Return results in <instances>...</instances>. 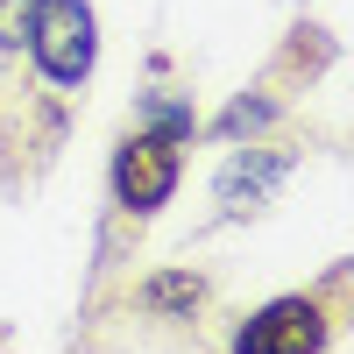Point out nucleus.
Returning <instances> with one entry per match:
<instances>
[{
    "label": "nucleus",
    "mask_w": 354,
    "mask_h": 354,
    "mask_svg": "<svg viewBox=\"0 0 354 354\" xmlns=\"http://www.w3.org/2000/svg\"><path fill=\"white\" fill-rule=\"evenodd\" d=\"M28 50H36L43 78L57 85H78L85 71H93V8L85 0H28Z\"/></svg>",
    "instance_id": "nucleus-1"
},
{
    "label": "nucleus",
    "mask_w": 354,
    "mask_h": 354,
    "mask_svg": "<svg viewBox=\"0 0 354 354\" xmlns=\"http://www.w3.org/2000/svg\"><path fill=\"white\" fill-rule=\"evenodd\" d=\"M170 192H177V142L163 128H135L113 156V198L128 213H156Z\"/></svg>",
    "instance_id": "nucleus-2"
},
{
    "label": "nucleus",
    "mask_w": 354,
    "mask_h": 354,
    "mask_svg": "<svg viewBox=\"0 0 354 354\" xmlns=\"http://www.w3.org/2000/svg\"><path fill=\"white\" fill-rule=\"evenodd\" d=\"M326 347V312H319L312 298H277L262 305L241 340H234V354H319Z\"/></svg>",
    "instance_id": "nucleus-3"
},
{
    "label": "nucleus",
    "mask_w": 354,
    "mask_h": 354,
    "mask_svg": "<svg viewBox=\"0 0 354 354\" xmlns=\"http://www.w3.org/2000/svg\"><path fill=\"white\" fill-rule=\"evenodd\" d=\"M283 177H290V149H241L220 170V198L227 205H262Z\"/></svg>",
    "instance_id": "nucleus-4"
},
{
    "label": "nucleus",
    "mask_w": 354,
    "mask_h": 354,
    "mask_svg": "<svg viewBox=\"0 0 354 354\" xmlns=\"http://www.w3.org/2000/svg\"><path fill=\"white\" fill-rule=\"evenodd\" d=\"M142 305H149V312H192V305H198V277L163 270V277H149V283H142Z\"/></svg>",
    "instance_id": "nucleus-5"
},
{
    "label": "nucleus",
    "mask_w": 354,
    "mask_h": 354,
    "mask_svg": "<svg viewBox=\"0 0 354 354\" xmlns=\"http://www.w3.org/2000/svg\"><path fill=\"white\" fill-rule=\"evenodd\" d=\"M270 100H234L227 113H220V135H248V128H262V121H270Z\"/></svg>",
    "instance_id": "nucleus-6"
},
{
    "label": "nucleus",
    "mask_w": 354,
    "mask_h": 354,
    "mask_svg": "<svg viewBox=\"0 0 354 354\" xmlns=\"http://www.w3.org/2000/svg\"><path fill=\"white\" fill-rule=\"evenodd\" d=\"M28 36V0H0V50H15Z\"/></svg>",
    "instance_id": "nucleus-7"
}]
</instances>
